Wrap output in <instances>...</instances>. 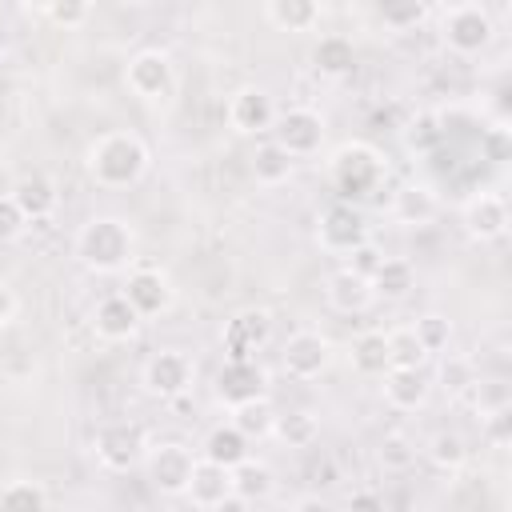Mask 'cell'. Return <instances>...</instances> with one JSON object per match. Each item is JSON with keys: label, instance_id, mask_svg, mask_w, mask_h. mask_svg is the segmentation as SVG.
Instances as JSON below:
<instances>
[{"label": "cell", "instance_id": "603a6c76", "mask_svg": "<svg viewBox=\"0 0 512 512\" xmlns=\"http://www.w3.org/2000/svg\"><path fill=\"white\" fill-rule=\"evenodd\" d=\"M348 364H352V372H356V376L380 380V376L392 368L384 328H364V332H356V336H352V344H348Z\"/></svg>", "mask_w": 512, "mask_h": 512}, {"label": "cell", "instance_id": "ac0fdd59", "mask_svg": "<svg viewBox=\"0 0 512 512\" xmlns=\"http://www.w3.org/2000/svg\"><path fill=\"white\" fill-rule=\"evenodd\" d=\"M8 196L16 200V208L24 212L28 224H32V220H48V216L60 208V184H56L48 172H40V168L16 176L12 188H8Z\"/></svg>", "mask_w": 512, "mask_h": 512}, {"label": "cell", "instance_id": "9a60e30c", "mask_svg": "<svg viewBox=\"0 0 512 512\" xmlns=\"http://www.w3.org/2000/svg\"><path fill=\"white\" fill-rule=\"evenodd\" d=\"M212 392L228 412L244 408L252 400H268V372H264L260 360H224L220 372H216Z\"/></svg>", "mask_w": 512, "mask_h": 512}, {"label": "cell", "instance_id": "9c48e42d", "mask_svg": "<svg viewBox=\"0 0 512 512\" xmlns=\"http://www.w3.org/2000/svg\"><path fill=\"white\" fill-rule=\"evenodd\" d=\"M196 468V452L184 440H156L144 452V476L160 496H184Z\"/></svg>", "mask_w": 512, "mask_h": 512}, {"label": "cell", "instance_id": "d6a6232c", "mask_svg": "<svg viewBox=\"0 0 512 512\" xmlns=\"http://www.w3.org/2000/svg\"><path fill=\"white\" fill-rule=\"evenodd\" d=\"M272 436H276L284 448H312V444L320 440V416L308 412V408H292V412L276 416Z\"/></svg>", "mask_w": 512, "mask_h": 512}, {"label": "cell", "instance_id": "7dc6e473", "mask_svg": "<svg viewBox=\"0 0 512 512\" xmlns=\"http://www.w3.org/2000/svg\"><path fill=\"white\" fill-rule=\"evenodd\" d=\"M248 512H268V508L264 504H248Z\"/></svg>", "mask_w": 512, "mask_h": 512}, {"label": "cell", "instance_id": "7a4b0ae2", "mask_svg": "<svg viewBox=\"0 0 512 512\" xmlns=\"http://www.w3.org/2000/svg\"><path fill=\"white\" fill-rule=\"evenodd\" d=\"M76 260L96 276H124L136 264V228L124 216H88L72 236Z\"/></svg>", "mask_w": 512, "mask_h": 512}, {"label": "cell", "instance_id": "44dd1931", "mask_svg": "<svg viewBox=\"0 0 512 512\" xmlns=\"http://www.w3.org/2000/svg\"><path fill=\"white\" fill-rule=\"evenodd\" d=\"M380 396L392 412H420L432 396V380L424 368H388L380 376Z\"/></svg>", "mask_w": 512, "mask_h": 512}, {"label": "cell", "instance_id": "8d00e7d4", "mask_svg": "<svg viewBox=\"0 0 512 512\" xmlns=\"http://www.w3.org/2000/svg\"><path fill=\"white\" fill-rule=\"evenodd\" d=\"M376 16H380V24L392 28V32H412V28H420V24L432 16V8L420 4V0H388V4L376 8Z\"/></svg>", "mask_w": 512, "mask_h": 512}, {"label": "cell", "instance_id": "4316f807", "mask_svg": "<svg viewBox=\"0 0 512 512\" xmlns=\"http://www.w3.org/2000/svg\"><path fill=\"white\" fill-rule=\"evenodd\" d=\"M260 12L276 32H312L324 20V8L316 0H268Z\"/></svg>", "mask_w": 512, "mask_h": 512}, {"label": "cell", "instance_id": "e0dca14e", "mask_svg": "<svg viewBox=\"0 0 512 512\" xmlns=\"http://www.w3.org/2000/svg\"><path fill=\"white\" fill-rule=\"evenodd\" d=\"M436 216H440V196H436L432 184L408 180V184L392 188V196H388V220L396 228H424Z\"/></svg>", "mask_w": 512, "mask_h": 512}, {"label": "cell", "instance_id": "5bb4252c", "mask_svg": "<svg viewBox=\"0 0 512 512\" xmlns=\"http://www.w3.org/2000/svg\"><path fill=\"white\" fill-rule=\"evenodd\" d=\"M224 116H228V128L236 136H264V132H272L280 108H276V96L264 84H244L228 96Z\"/></svg>", "mask_w": 512, "mask_h": 512}, {"label": "cell", "instance_id": "8fae6325", "mask_svg": "<svg viewBox=\"0 0 512 512\" xmlns=\"http://www.w3.org/2000/svg\"><path fill=\"white\" fill-rule=\"evenodd\" d=\"M120 296L136 308L140 320H156V316H164V312L172 308L176 288H172V276H168L160 264H132V268L124 272Z\"/></svg>", "mask_w": 512, "mask_h": 512}, {"label": "cell", "instance_id": "4fadbf2b", "mask_svg": "<svg viewBox=\"0 0 512 512\" xmlns=\"http://www.w3.org/2000/svg\"><path fill=\"white\" fill-rule=\"evenodd\" d=\"M508 224H512V212H508V200L496 192V188H476L464 204H460V228L468 240L476 244H496L508 236Z\"/></svg>", "mask_w": 512, "mask_h": 512}, {"label": "cell", "instance_id": "7c38bea8", "mask_svg": "<svg viewBox=\"0 0 512 512\" xmlns=\"http://www.w3.org/2000/svg\"><path fill=\"white\" fill-rule=\"evenodd\" d=\"M324 140H328V124H324V116H320L316 108H308V104H296V108L280 112L276 124H272V144H280L292 160L316 156V152L324 148Z\"/></svg>", "mask_w": 512, "mask_h": 512}, {"label": "cell", "instance_id": "d4e9b609", "mask_svg": "<svg viewBox=\"0 0 512 512\" xmlns=\"http://www.w3.org/2000/svg\"><path fill=\"white\" fill-rule=\"evenodd\" d=\"M312 68H316L320 76H328V80L348 76V72L356 68V44H352V36H344V32H324V36L312 44Z\"/></svg>", "mask_w": 512, "mask_h": 512}, {"label": "cell", "instance_id": "2e32d148", "mask_svg": "<svg viewBox=\"0 0 512 512\" xmlns=\"http://www.w3.org/2000/svg\"><path fill=\"white\" fill-rule=\"evenodd\" d=\"M272 340V312L264 308H240L224 328H220V344H224V360H256V352Z\"/></svg>", "mask_w": 512, "mask_h": 512}, {"label": "cell", "instance_id": "7402d4cb", "mask_svg": "<svg viewBox=\"0 0 512 512\" xmlns=\"http://www.w3.org/2000/svg\"><path fill=\"white\" fill-rule=\"evenodd\" d=\"M324 300H328V308L340 312V316H360V312H368V308L376 304L372 284H368L364 276H356L352 268H344V264L328 272V280H324Z\"/></svg>", "mask_w": 512, "mask_h": 512}, {"label": "cell", "instance_id": "e575fe53", "mask_svg": "<svg viewBox=\"0 0 512 512\" xmlns=\"http://www.w3.org/2000/svg\"><path fill=\"white\" fill-rule=\"evenodd\" d=\"M276 416H280V412L272 408V400H252V404H244V408H232V412H228L232 428H236L244 440H264V436H272Z\"/></svg>", "mask_w": 512, "mask_h": 512}, {"label": "cell", "instance_id": "6da1fadb", "mask_svg": "<svg viewBox=\"0 0 512 512\" xmlns=\"http://www.w3.org/2000/svg\"><path fill=\"white\" fill-rule=\"evenodd\" d=\"M152 152L144 144V136H136L132 128H108L100 136L88 140L84 148V168L100 188H132L148 176Z\"/></svg>", "mask_w": 512, "mask_h": 512}, {"label": "cell", "instance_id": "30bf717a", "mask_svg": "<svg viewBox=\"0 0 512 512\" xmlns=\"http://www.w3.org/2000/svg\"><path fill=\"white\" fill-rule=\"evenodd\" d=\"M280 368L284 376L312 384L332 368V340L320 328H296L284 344H280Z\"/></svg>", "mask_w": 512, "mask_h": 512}, {"label": "cell", "instance_id": "3957f363", "mask_svg": "<svg viewBox=\"0 0 512 512\" xmlns=\"http://www.w3.org/2000/svg\"><path fill=\"white\" fill-rule=\"evenodd\" d=\"M324 172H328V184L336 188V196L344 204H356V200H372L384 180H388V156L368 144V140H340L328 160H324Z\"/></svg>", "mask_w": 512, "mask_h": 512}, {"label": "cell", "instance_id": "ba28073f", "mask_svg": "<svg viewBox=\"0 0 512 512\" xmlns=\"http://www.w3.org/2000/svg\"><path fill=\"white\" fill-rule=\"evenodd\" d=\"M140 384H144V392L152 400L172 404V400H180V396L192 392V384H196V360L184 348H160V352H152L144 360Z\"/></svg>", "mask_w": 512, "mask_h": 512}, {"label": "cell", "instance_id": "484cf974", "mask_svg": "<svg viewBox=\"0 0 512 512\" xmlns=\"http://www.w3.org/2000/svg\"><path fill=\"white\" fill-rule=\"evenodd\" d=\"M248 456H252V440H244V436L232 428V420L212 424V428L204 432L200 460H212V464H220V468H236V464L248 460Z\"/></svg>", "mask_w": 512, "mask_h": 512}, {"label": "cell", "instance_id": "f1b7e54d", "mask_svg": "<svg viewBox=\"0 0 512 512\" xmlns=\"http://www.w3.org/2000/svg\"><path fill=\"white\" fill-rule=\"evenodd\" d=\"M368 284H372L376 300H404L416 288V268L408 256H384Z\"/></svg>", "mask_w": 512, "mask_h": 512}, {"label": "cell", "instance_id": "60d3db41", "mask_svg": "<svg viewBox=\"0 0 512 512\" xmlns=\"http://www.w3.org/2000/svg\"><path fill=\"white\" fill-rule=\"evenodd\" d=\"M24 228H28L24 212L16 208V200H12L8 192H0V244L20 240V236H24Z\"/></svg>", "mask_w": 512, "mask_h": 512}, {"label": "cell", "instance_id": "1f68e13d", "mask_svg": "<svg viewBox=\"0 0 512 512\" xmlns=\"http://www.w3.org/2000/svg\"><path fill=\"white\" fill-rule=\"evenodd\" d=\"M468 400L480 420H492L500 412H512V384L504 376H476V384L468 388Z\"/></svg>", "mask_w": 512, "mask_h": 512}, {"label": "cell", "instance_id": "f546056e", "mask_svg": "<svg viewBox=\"0 0 512 512\" xmlns=\"http://www.w3.org/2000/svg\"><path fill=\"white\" fill-rule=\"evenodd\" d=\"M476 376H480V368L472 356H464V352H440L436 356V384L444 388L448 400H464L468 388L476 384Z\"/></svg>", "mask_w": 512, "mask_h": 512}, {"label": "cell", "instance_id": "ee69618b", "mask_svg": "<svg viewBox=\"0 0 512 512\" xmlns=\"http://www.w3.org/2000/svg\"><path fill=\"white\" fill-rule=\"evenodd\" d=\"M344 512H384V496L376 488H356L344 504Z\"/></svg>", "mask_w": 512, "mask_h": 512}, {"label": "cell", "instance_id": "f6af8a7d", "mask_svg": "<svg viewBox=\"0 0 512 512\" xmlns=\"http://www.w3.org/2000/svg\"><path fill=\"white\" fill-rule=\"evenodd\" d=\"M16 312H20V296H16V288L0 276V328H8V324L16 320Z\"/></svg>", "mask_w": 512, "mask_h": 512}, {"label": "cell", "instance_id": "7bdbcfd3", "mask_svg": "<svg viewBox=\"0 0 512 512\" xmlns=\"http://www.w3.org/2000/svg\"><path fill=\"white\" fill-rule=\"evenodd\" d=\"M384 256H388V252H384V248H380L376 240H368V244H360V248H356V252H352L348 260H344V268H352L356 276L372 280V272L380 268V260H384Z\"/></svg>", "mask_w": 512, "mask_h": 512}, {"label": "cell", "instance_id": "bcb514c9", "mask_svg": "<svg viewBox=\"0 0 512 512\" xmlns=\"http://www.w3.org/2000/svg\"><path fill=\"white\" fill-rule=\"evenodd\" d=\"M288 512H340V508L328 504L320 492H304V496H296V500L288 504Z\"/></svg>", "mask_w": 512, "mask_h": 512}, {"label": "cell", "instance_id": "b9f144b4", "mask_svg": "<svg viewBox=\"0 0 512 512\" xmlns=\"http://www.w3.org/2000/svg\"><path fill=\"white\" fill-rule=\"evenodd\" d=\"M440 140H444V128H436L432 116H416V120L408 124V148L428 152V148H436Z\"/></svg>", "mask_w": 512, "mask_h": 512}, {"label": "cell", "instance_id": "836d02e7", "mask_svg": "<svg viewBox=\"0 0 512 512\" xmlns=\"http://www.w3.org/2000/svg\"><path fill=\"white\" fill-rule=\"evenodd\" d=\"M0 512H48V492L32 476H16L0 484Z\"/></svg>", "mask_w": 512, "mask_h": 512}, {"label": "cell", "instance_id": "f35d334b", "mask_svg": "<svg viewBox=\"0 0 512 512\" xmlns=\"http://www.w3.org/2000/svg\"><path fill=\"white\" fill-rule=\"evenodd\" d=\"M36 12H40L52 28H64V32L84 28V24L92 20V4H88V0H48V4H40Z\"/></svg>", "mask_w": 512, "mask_h": 512}, {"label": "cell", "instance_id": "52a82bcc", "mask_svg": "<svg viewBox=\"0 0 512 512\" xmlns=\"http://www.w3.org/2000/svg\"><path fill=\"white\" fill-rule=\"evenodd\" d=\"M148 444L152 440H148V432L136 420H104L92 432V456L108 472H132V468H140Z\"/></svg>", "mask_w": 512, "mask_h": 512}, {"label": "cell", "instance_id": "83f0119b", "mask_svg": "<svg viewBox=\"0 0 512 512\" xmlns=\"http://www.w3.org/2000/svg\"><path fill=\"white\" fill-rule=\"evenodd\" d=\"M248 172H252V180H256L260 188H280V184L292 180L296 160H292L280 144L264 140V144H256V152H252V160H248Z\"/></svg>", "mask_w": 512, "mask_h": 512}, {"label": "cell", "instance_id": "277c9868", "mask_svg": "<svg viewBox=\"0 0 512 512\" xmlns=\"http://www.w3.org/2000/svg\"><path fill=\"white\" fill-rule=\"evenodd\" d=\"M436 32L452 56H480L496 40V16L480 0L444 4V8H436Z\"/></svg>", "mask_w": 512, "mask_h": 512}, {"label": "cell", "instance_id": "4dcf8cb0", "mask_svg": "<svg viewBox=\"0 0 512 512\" xmlns=\"http://www.w3.org/2000/svg\"><path fill=\"white\" fill-rule=\"evenodd\" d=\"M420 452H424V460H428L436 472H448V476H456V472L468 464V440H464L456 428H440V432H432L428 444H424Z\"/></svg>", "mask_w": 512, "mask_h": 512}, {"label": "cell", "instance_id": "ab89813d", "mask_svg": "<svg viewBox=\"0 0 512 512\" xmlns=\"http://www.w3.org/2000/svg\"><path fill=\"white\" fill-rule=\"evenodd\" d=\"M376 460H380L384 472H408V468L416 464V444H412V436L388 432V436L380 440V448H376Z\"/></svg>", "mask_w": 512, "mask_h": 512}, {"label": "cell", "instance_id": "cb8c5ba5", "mask_svg": "<svg viewBox=\"0 0 512 512\" xmlns=\"http://www.w3.org/2000/svg\"><path fill=\"white\" fill-rule=\"evenodd\" d=\"M272 492H276V472H272L268 460L248 456V460H240L232 468V500H240V504H264V500H272Z\"/></svg>", "mask_w": 512, "mask_h": 512}, {"label": "cell", "instance_id": "8992f818", "mask_svg": "<svg viewBox=\"0 0 512 512\" xmlns=\"http://www.w3.org/2000/svg\"><path fill=\"white\" fill-rule=\"evenodd\" d=\"M312 240H316V248H320L324 256H340V260H348L360 244L372 240V224H368V216H364L360 204H344V200H336V204H328V208L316 216Z\"/></svg>", "mask_w": 512, "mask_h": 512}, {"label": "cell", "instance_id": "d590c367", "mask_svg": "<svg viewBox=\"0 0 512 512\" xmlns=\"http://www.w3.org/2000/svg\"><path fill=\"white\" fill-rule=\"evenodd\" d=\"M388 336V360H392V368H428V352H424V344L416 340V332H412V324H400V328H388L384 332Z\"/></svg>", "mask_w": 512, "mask_h": 512}, {"label": "cell", "instance_id": "d6986e66", "mask_svg": "<svg viewBox=\"0 0 512 512\" xmlns=\"http://www.w3.org/2000/svg\"><path fill=\"white\" fill-rule=\"evenodd\" d=\"M184 500L196 512H220L224 504H232V468H220V464L196 456V468H192Z\"/></svg>", "mask_w": 512, "mask_h": 512}, {"label": "cell", "instance_id": "74e56055", "mask_svg": "<svg viewBox=\"0 0 512 512\" xmlns=\"http://www.w3.org/2000/svg\"><path fill=\"white\" fill-rule=\"evenodd\" d=\"M412 332H416V340L424 344L428 356H440V352H448L456 328H452V320H448L444 312H424V316H416Z\"/></svg>", "mask_w": 512, "mask_h": 512}, {"label": "cell", "instance_id": "5b68a950", "mask_svg": "<svg viewBox=\"0 0 512 512\" xmlns=\"http://www.w3.org/2000/svg\"><path fill=\"white\" fill-rule=\"evenodd\" d=\"M124 88L148 104V108H164L176 100V88H180V72L172 64V56L164 48H140L128 56L124 64Z\"/></svg>", "mask_w": 512, "mask_h": 512}, {"label": "cell", "instance_id": "ffe728a7", "mask_svg": "<svg viewBox=\"0 0 512 512\" xmlns=\"http://www.w3.org/2000/svg\"><path fill=\"white\" fill-rule=\"evenodd\" d=\"M88 324H92V332H96L104 344H128V340L140 332L144 320L136 316V308H132L120 292H108L104 300H96Z\"/></svg>", "mask_w": 512, "mask_h": 512}]
</instances>
